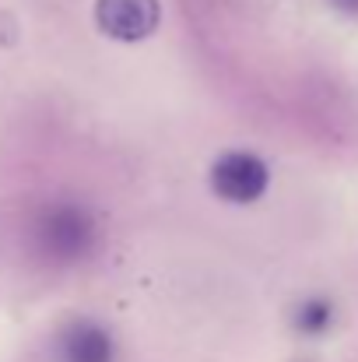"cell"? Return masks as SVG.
Returning <instances> with one entry per match:
<instances>
[{"label": "cell", "mask_w": 358, "mask_h": 362, "mask_svg": "<svg viewBox=\"0 0 358 362\" xmlns=\"http://www.w3.org/2000/svg\"><path fill=\"white\" fill-rule=\"evenodd\" d=\"M330 324H334V306H330L327 299H320V296L299 303L295 313H292V327H295L302 338H320V334L330 331Z\"/></svg>", "instance_id": "cell-5"}, {"label": "cell", "mask_w": 358, "mask_h": 362, "mask_svg": "<svg viewBox=\"0 0 358 362\" xmlns=\"http://www.w3.org/2000/svg\"><path fill=\"white\" fill-rule=\"evenodd\" d=\"M119 338L95 317L67 320L53 338V362H119Z\"/></svg>", "instance_id": "cell-3"}, {"label": "cell", "mask_w": 358, "mask_h": 362, "mask_svg": "<svg viewBox=\"0 0 358 362\" xmlns=\"http://www.w3.org/2000/svg\"><path fill=\"white\" fill-rule=\"evenodd\" d=\"M341 7H358V0H338Z\"/></svg>", "instance_id": "cell-6"}, {"label": "cell", "mask_w": 358, "mask_h": 362, "mask_svg": "<svg viewBox=\"0 0 358 362\" xmlns=\"http://www.w3.org/2000/svg\"><path fill=\"white\" fill-rule=\"evenodd\" d=\"M35 250L53 264H78L99 246V222L88 204L49 201L32 222Z\"/></svg>", "instance_id": "cell-1"}, {"label": "cell", "mask_w": 358, "mask_h": 362, "mask_svg": "<svg viewBox=\"0 0 358 362\" xmlns=\"http://www.w3.org/2000/svg\"><path fill=\"white\" fill-rule=\"evenodd\" d=\"M270 169L253 151H225L211 165V190L229 204H253L267 194Z\"/></svg>", "instance_id": "cell-2"}, {"label": "cell", "mask_w": 358, "mask_h": 362, "mask_svg": "<svg viewBox=\"0 0 358 362\" xmlns=\"http://www.w3.org/2000/svg\"><path fill=\"white\" fill-rule=\"evenodd\" d=\"M162 21L158 0H95V25L117 42H141Z\"/></svg>", "instance_id": "cell-4"}]
</instances>
